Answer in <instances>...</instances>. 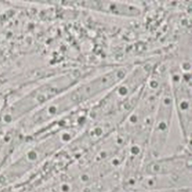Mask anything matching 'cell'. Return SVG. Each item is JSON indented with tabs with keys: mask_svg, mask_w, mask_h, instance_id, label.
<instances>
[{
	"mask_svg": "<svg viewBox=\"0 0 192 192\" xmlns=\"http://www.w3.org/2000/svg\"><path fill=\"white\" fill-rule=\"evenodd\" d=\"M188 78L173 77L170 83L183 145L192 148V85Z\"/></svg>",
	"mask_w": 192,
	"mask_h": 192,
	"instance_id": "3",
	"label": "cell"
},
{
	"mask_svg": "<svg viewBox=\"0 0 192 192\" xmlns=\"http://www.w3.org/2000/svg\"><path fill=\"white\" fill-rule=\"evenodd\" d=\"M174 112L170 82L164 88L157 105L147 143L146 161L162 156L170 137Z\"/></svg>",
	"mask_w": 192,
	"mask_h": 192,
	"instance_id": "2",
	"label": "cell"
},
{
	"mask_svg": "<svg viewBox=\"0 0 192 192\" xmlns=\"http://www.w3.org/2000/svg\"><path fill=\"white\" fill-rule=\"evenodd\" d=\"M19 139L12 129L7 131L0 139V173L7 164Z\"/></svg>",
	"mask_w": 192,
	"mask_h": 192,
	"instance_id": "5",
	"label": "cell"
},
{
	"mask_svg": "<svg viewBox=\"0 0 192 192\" xmlns=\"http://www.w3.org/2000/svg\"><path fill=\"white\" fill-rule=\"evenodd\" d=\"M189 171H192V148L182 145L173 154L145 161L142 173L145 175H171Z\"/></svg>",
	"mask_w": 192,
	"mask_h": 192,
	"instance_id": "4",
	"label": "cell"
},
{
	"mask_svg": "<svg viewBox=\"0 0 192 192\" xmlns=\"http://www.w3.org/2000/svg\"><path fill=\"white\" fill-rule=\"evenodd\" d=\"M6 93L0 92V111L2 108L6 100Z\"/></svg>",
	"mask_w": 192,
	"mask_h": 192,
	"instance_id": "6",
	"label": "cell"
},
{
	"mask_svg": "<svg viewBox=\"0 0 192 192\" xmlns=\"http://www.w3.org/2000/svg\"><path fill=\"white\" fill-rule=\"evenodd\" d=\"M75 72L50 77L27 90L6 93L0 111V135H3L21 119L66 91L79 81Z\"/></svg>",
	"mask_w": 192,
	"mask_h": 192,
	"instance_id": "1",
	"label": "cell"
}]
</instances>
